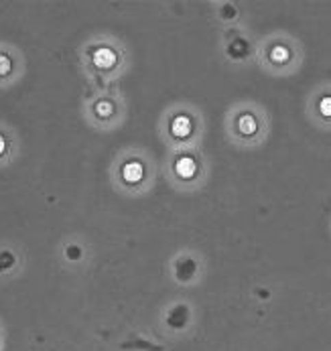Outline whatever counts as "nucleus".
<instances>
[{"label":"nucleus","mask_w":331,"mask_h":351,"mask_svg":"<svg viewBox=\"0 0 331 351\" xmlns=\"http://www.w3.org/2000/svg\"><path fill=\"white\" fill-rule=\"evenodd\" d=\"M95 112H98L100 116H110V114H112V104H110V101H100V104L95 106Z\"/></svg>","instance_id":"6e6552de"},{"label":"nucleus","mask_w":331,"mask_h":351,"mask_svg":"<svg viewBox=\"0 0 331 351\" xmlns=\"http://www.w3.org/2000/svg\"><path fill=\"white\" fill-rule=\"evenodd\" d=\"M171 130H173V134H175V136H179V138L190 136V132H191L190 118H187V116H177V118L173 120V124H171Z\"/></svg>","instance_id":"39448f33"},{"label":"nucleus","mask_w":331,"mask_h":351,"mask_svg":"<svg viewBox=\"0 0 331 351\" xmlns=\"http://www.w3.org/2000/svg\"><path fill=\"white\" fill-rule=\"evenodd\" d=\"M317 112H319L321 118L331 120V94H326V96L319 98V101H317Z\"/></svg>","instance_id":"0eeeda50"},{"label":"nucleus","mask_w":331,"mask_h":351,"mask_svg":"<svg viewBox=\"0 0 331 351\" xmlns=\"http://www.w3.org/2000/svg\"><path fill=\"white\" fill-rule=\"evenodd\" d=\"M195 171H197V167H195V160L191 156H183V158L177 160V173H179V177L191 179L195 175Z\"/></svg>","instance_id":"423d86ee"},{"label":"nucleus","mask_w":331,"mask_h":351,"mask_svg":"<svg viewBox=\"0 0 331 351\" xmlns=\"http://www.w3.org/2000/svg\"><path fill=\"white\" fill-rule=\"evenodd\" d=\"M238 130L244 136H254L258 132V120L254 114H242L238 118Z\"/></svg>","instance_id":"f257e3e1"},{"label":"nucleus","mask_w":331,"mask_h":351,"mask_svg":"<svg viewBox=\"0 0 331 351\" xmlns=\"http://www.w3.org/2000/svg\"><path fill=\"white\" fill-rule=\"evenodd\" d=\"M269 59L275 63V65H286L290 61V49L283 45V43H277L273 45L269 51Z\"/></svg>","instance_id":"f03ea898"},{"label":"nucleus","mask_w":331,"mask_h":351,"mask_svg":"<svg viewBox=\"0 0 331 351\" xmlns=\"http://www.w3.org/2000/svg\"><path fill=\"white\" fill-rule=\"evenodd\" d=\"M4 149H6V143H4V138L0 136V154L4 152Z\"/></svg>","instance_id":"9d476101"},{"label":"nucleus","mask_w":331,"mask_h":351,"mask_svg":"<svg viewBox=\"0 0 331 351\" xmlns=\"http://www.w3.org/2000/svg\"><path fill=\"white\" fill-rule=\"evenodd\" d=\"M122 177L126 183H139L142 179V165L141 162H128L122 169Z\"/></svg>","instance_id":"20e7f679"},{"label":"nucleus","mask_w":331,"mask_h":351,"mask_svg":"<svg viewBox=\"0 0 331 351\" xmlns=\"http://www.w3.org/2000/svg\"><path fill=\"white\" fill-rule=\"evenodd\" d=\"M94 63L100 69H108V67H112L116 63V55H114V51L106 49V47L98 49L94 53Z\"/></svg>","instance_id":"7ed1b4c3"},{"label":"nucleus","mask_w":331,"mask_h":351,"mask_svg":"<svg viewBox=\"0 0 331 351\" xmlns=\"http://www.w3.org/2000/svg\"><path fill=\"white\" fill-rule=\"evenodd\" d=\"M10 71V59L0 55V75H6Z\"/></svg>","instance_id":"1a4fd4ad"}]
</instances>
